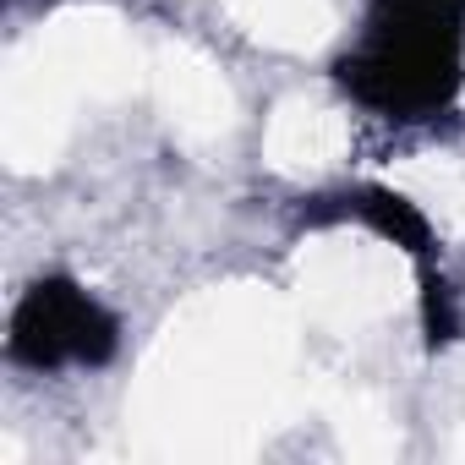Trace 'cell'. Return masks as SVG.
Returning a JSON list of instances; mask_svg holds the SVG:
<instances>
[{
	"label": "cell",
	"instance_id": "7a4b0ae2",
	"mask_svg": "<svg viewBox=\"0 0 465 465\" xmlns=\"http://www.w3.org/2000/svg\"><path fill=\"white\" fill-rule=\"evenodd\" d=\"M121 345V323L104 302H94L77 280L50 274L34 280L23 291V302L12 307V334H6V356L17 367L34 372H55V367H104Z\"/></svg>",
	"mask_w": 465,
	"mask_h": 465
},
{
	"label": "cell",
	"instance_id": "6da1fadb",
	"mask_svg": "<svg viewBox=\"0 0 465 465\" xmlns=\"http://www.w3.org/2000/svg\"><path fill=\"white\" fill-rule=\"evenodd\" d=\"M334 83L394 126L449 115L465 88V0H367Z\"/></svg>",
	"mask_w": 465,
	"mask_h": 465
},
{
	"label": "cell",
	"instance_id": "3957f363",
	"mask_svg": "<svg viewBox=\"0 0 465 465\" xmlns=\"http://www.w3.org/2000/svg\"><path fill=\"white\" fill-rule=\"evenodd\" d=\"M302 219H307V224L361 219V224L378 230L383 242L405 247V252L416 258V269H438V236H432L427 213H421L411 197L389 192V186H356V192H340V197H312V203H302Z\"/></svg>",
	"mask_w": 465,
	"mask_h": 465
}]
</instances>
